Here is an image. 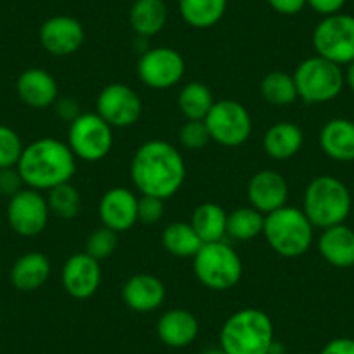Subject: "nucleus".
I'll return each mask as SVG.
<instances>
[{
    "instance_id": "3",
    "label": "nucleus",
    "mask_w": 354,
    "mask_h": 354,
    "mask_svg": "<svg viewBox=\"0 0 354 354\" xmlns=\"http://www.w3.org/2000/svg\"><path fill=\"white\" fill-rule=\"evenodd\" d=\"M219 340L227 354H271L274 346L273 319L257 308L240 309L224 322Z\"/></svg>"
},
{
    "instance_id": "19",
    "label": "nucleus",
    "mask_w": 354,
    "mask_h": 354,
    "mask_svg": "<svg viewBox=\"0 0 354 354\" xmlns=\"http://www.w3.org/2000/svg\"><path fill=\"white\" fill-rule=\"evenodd\" d=\"M122 299L132 311L151 313L165 301V285L155 274H134L125 281L122 288Z\"/></svg>"
},
{
    "instance_id": "38",
    "label": "nucleus",
    "mask_w": 354,
    "mask_h": 354,
    "mask_svg": "<svg viewBox=\"0 0 354 354\" xmlns=\"http://www.w3.org/2000/svg\"><path fill=\"white\" fill-rule=\"evenodd\" d=\"M54 106H56L57 117H59L63 122H68V124H71L75 118H78L82 115L78 101L73 100V97H70V96L57 97V101L54 103Z\"/></svg>"
},
{
    "instance_id": "18",
    "label": "nucleus",
    "mask_w": 354,
    "mask_h": 354,
    "mask_svg": "<svg viewBox=\"0 0 354 354\" xmlns=\"http://www.w3.org/2000/svg\"><path fill=\"white\" fill-rule=\"evenodd\" d=\"M16 93L26 106L33 110H46L57 101L59 87L49 71L42 68H28L18 77Z\"/></svg>"
},
{
    "instance_id": "27",
    "label": "nucleus",
    "mask_w": 354,
    "mask_h": 354,
    "mask_svg": "<svg viewBox=\"0 0 354 354\" xmlns=\"http://www.w3.org/2000/svg\"><path fill=\"white\" fill-rule=\"evenodd\" d=\"M227 9V0H179V12L186 25L196 30L216 26Z\"/></svg>"
},
{
    "instance_id": "22",
    "label": "nucleus",
    "mask_w": 354,
    "mask_h": 354,
    "mask_svg": "<svg viewBox=\"0 0 354 354\" xmlns=\"http://www.w3.org/2000/svg\"><path fill=\"white\" fill-rule=\"evenodd\" d=\"M319 148L335 162H354V122L332 118L319 131Z\"/></svg>"
},
{
    "instance_id": "42",
    "label": "nucleus",
    "mask_w": 354,
    "mask_h": 354,
    "mask_svg": "<svg viewBox=\"0 0 354 354\" xmlns=\"http://www.w3.org/2000/svg\"><path fill=\"white\" fill-rule=\"evenodd\" d=\"M344 80H346V84L349 85V88L354 93V59L351 61L349 64H347V70H346V75H344Z\"/></svg>"
},
{
    "instance_id": "13",
    "label": "nucleus",
    "mask_w": 354,
    "mask_h": 354,
    "mask_svg": "<svg viewBox=\"0 0 354 354\" xmlns=\"http://www.w3.org/2000/svg\"><path fill=\"white\" fill-rule=\"evenodd\" d=\"M50 210L47 198L40 192L25 188L9 198L8 221L15 233L23 238H33L44 233L49 224Z\"/></svg>"
},
{
    "instance_id": "16",
    "label": "nucleus",
    "mask_w": 354,
    "mask_h": 354,
    "mask_svg": "<svg viewBox=\"0 0 354 354\" xmlns=\"http://www.w3.org/2000/svg\"><path fill=\"white\" fill-rule=\"evenodd\" d=\"M247 195L250 205L266 216L287 205L288 183L277 170H259L248 181Z\"/></svg>"
},
{
    "instance_id": "17",
    "label": "nucleus",
    "mask_w": 354,
    "mask_h": 354,
    "mask_svg": "<svg viewBox=\"0 0 354 354\" xmlns=\"http://www.w3.org/2000/svg\"><path fill=\"white\" fill-rule=\"evenodd\" d=\"M138 196L127 188H111L100 202L101 224L115 233L129 231L138 223Z\"/></svg>"
},
{
    "instance_id": "39",
    "label": "nucleus",
    "mask_w": 354,
    "mask_h": 354,
    "mask_svg": "<svg viewBox=\"0 0 354 354\" xmlns=\"http://www.w3.org/2000/svg\"><path fill=\"white\" fill-rule=\"evenodd\" d=\"M274 12L283 16H295L308 6V0H268Z\"/></svg>"
},
{
    "instance_id": "41",
    "label": "nucleus",
    "mask_w": 354,
    "mask_h": 354,
    "mask_svg": "<svg viewBox=\"0 0 354 354\" xmlns=\"http://www.w3.org/2000/svg\"><path fill=\"white\" fill-rule=\"evenodd\" d=\"M319 354H354V339L339 337V339L330 340Z\"/></svg>"
},
{
    "instance_id": "30",
    "label": "nucleus",
    "mask_w": 354,
    "mask_h": 354,
    "mask_svg": "<svg viewBox=\"0 0 354 354\" xmlns=\"http://www.w3.org/2000/svg\"><path fill=\"white\" fill-rule=\"evenodd\" d=\"M264 230V214L254 207H240L227 214L226 234L233 240L248 241L262 234Z\"/></svg>"
},
{
    "instance_id": "15",
    "label": "nucleus",
    "mask_w": 354,
    "mask_h": 354,
    "mask_svg": "<svg viewBox=\"0 0 354 354\" xmlns=\"http://www.w3.org/2000/svg\"><path fill=\"white\" fill-rule=\"evenodd\" d=\"M39 40L50 56L66 57L84 46L85 30L73 16H53L40 26Z\"/></svg>"
},
{
    "instance_id": "32",
    "label": "nucleus",
    "mask_w": 354,
    "mask_h": 354,
    "mask_svg": "<svg viewBox=\"0 0 354 354\" xmlns=\"http://www.w3.org/2000/svg\"><path fill=\"white\" fill-rule=\"evenodd\" d=\"M46 198L50 214H54L57 219L73 221L80 214V193L71 183H64V185L49 189Z\"/></svg>"
},
{
    "instance_id": "8",
    "label": "nucleus",
    "mask_w": 354,
    "mask_h": 354,
    "mask_svg": "<svg viewBox=\"0 0 354 354\" xmlns=\"http://www.w3.org/2000/svg\"><path fill=\"white\" fill-rule=\"evenodd\" d=\"M68 146L84 162H100L113 148V127L97 113H82L68 129Z\"/></svg>"
},
{
    "instance_id": "29",
    "label": "nucleus",
    "mask_w": 354,
    "mask_h": 354,
    "mask_svg": "<svg viewBox=\"0 0 354 354\" xmlns=\"http://www.w3.org/2000/svg\"><path fill=\"white\" fill-rule=\"evenodd\" d=\"M214 103L212 91L202 82H189L177 96V106L186 120H205Z\"/></svg>"
},
{
    "instance_id": "7",
    "label": "nucleus",
    "mask_w": 354,
    "mask_h": 354,
    "mask_svg": "<svg viewBox=\"0 0 354 354\" xmlns=\"http://www.w3.org/2000/svg\"><path fill=\"white\" fill-rule=\"evenodd\" d=\"M294 80L299 97L309 104L333 101L342 93L346 84L342 68L318 54L299 63L294 71Z\"/></svg>"
},
{
    "instance_id": "4",
    "label": "nucleus",
    "mask_w": 354,
    "mask_h": 354,
    "mask_svg": "<svg viewBox=\"0 0 354 354\" xmlns=\"http://www.w3.org/2000/svg\"><path fill=\"white\" fill-rule=\"evenodd\" d=\"M353 198L340 179L318 176L308 185L302 200V212L319 230L344 224L351 214Z\"/></svg>"
},
{
    "instance_id": "26",
    "label": "nucleus",
    "mask_w": 354,
    "mask_h": 354,
    "mask_svg": "<svg viewBox=\"0 0 354 354\" xmlns=\"http://www.w3.org/2000/svg\"><path fill=\"white\" fill-rule=\"evenodd\" d=\"M189 224L203 243L223 241V238L226 236L227 212L214 202L200 203L193 212Z\"/></svg>"
},
{
    "instance_id": "2",
    "label": "nucleus",
    "mask_w": 354,
    "mask_h": 354,
    "mask_svg": "<svg viewBox=\"0 0 354 354\" xmlns=\"http://www.w3.org/2000/svg\"><path fill=\"white\" fill-rule=\"evenodd\" d=\"M16 167L26 188L49 192L71 181L77 170V156L66 142L54 138H42L25 146Z\"/></svg>"
},
{
    "instance_id": "10",
    "label": "nucleus",
    "mask_w": 354,
    "mask_h": 354,
    "mask_svg": "<svg viewBox=\"0 0 354 354\" xmlns=\"http://www.w3.org/2000/svg\"><path fill=\"white\" fill-rule=\"evenodd\" d=\"M210 139L226 148H236L248 141L252 134V117L247 108L233 100L214 103L205 117Z\"/></svg>"
},
{
    "instance_id": "34",
    "label": "nucleus",
    "mask_w": 354,
    "mask_h": 354,
    "mask_svg": "<svg viewBox=\"0 0 354 354\" xmlns=\"http://www.w3.org/2000/svg\"><path fill=\"white\" fill-rule=\"evenodd\" d=\"M23 149L25 146L18 132L8 125H0V169L18 165Z\"/></svg>"
},
{
    "instance_id": "6",
    "label": "nucleus",
    "mask_w": 354,
    "mask_h": 354,
    "mask_svg": "<svg viewBox=\"0 0 354 354\" xmlns=\"http://www.w3.org/2000/svg\"><path fill=\"white\" fill-rule=\"evenodd\" d=\"M193 271L203 287L226 292L236 287L243 274V264L233 247L224 241L203 243L193 257Z\"/></svg>"
},
{
    "instance_id": "1",
    "label": "nucleus",
    "mask_w": 354,
    "mask_h": 354,
    "mask_svg": "<svg viewBox=\"0 0 354 354\" xmlns=\"http://www.w3.org/2000/svg\"><path fill=\"white\" fill-rule=\"evenodd\" d=\"M131 179L141 195L167 200L185 185V158L176 146L163 139L146 141L132 156Z\"/></svg>"
},
{
    "instance_id": "14",
    "label": "nucleus",
    "mask_w": 354,
    "mask_h": 354,
    "mask_svg": "<svg viewBox=\"0 0 354 354\" xmlns=\"http://www.w3.org/2000/svg\"><path fill=\"white\" fill-rule=\"evenodd\" d=\"M101 264L87 252L70 255L61 270V283L70 297L84 301L93 297L101 285Z\"/></svg>"
},
{
    "instance_id": "11",
    "label": "nucleus",
    "mask_w": 354,
    "mask_h": 354,
    "mask_svg": "<svg viewBox=\"0 0 354 354\" xmlns=\"http://www.w3.org/2000/svg\"><path fill=\"white\" fill-rule=\"evenodd\" d=\"M185 73V57L172 47H148L139 56L138 77L149 88L163 91L174 87Z\"/></svg>"
},
{
    "instance_id": "21",
    "label": "nucleus",
    "mask_w": 354,
    "mask_h": 354,
    "mask_svg": "<svg viewBox=\"0 0 354 354\" xmlns=\"http://www.w3.org/2000/svg\"><path fill=\"white\" fill-rule=\"evenodd\" d=\"M318 250L322 257L333 268L354 266V231L346 224L326 227L318 238Z\"/></svg>"
},
{
    "instance_id": "23",
    "label": "nucleus",
    "mask_w": 354,
    "mask_h": 354,
    "mask_svg": "<svg viewBox=\"0 0 354 354\" xmlns=\"http://www.w3.org/2000/svg\"><path fill=\"white\" fill-rule=\"evenodd\" d=\"M50 277V261L42 252H28L16 259L11 270V283L19 292H35Z\"/></svg>"
},
{
    "instance_id": "36",
    "label": "nucleus",
    "mask_w": 354,
    "mask_h": 354,
    "mask_svg": "<svg viewBox=\"0 0 354 354\" xmlns=\"http://www.w3.org/2000/svg\"><path fill=\"white\" fill-rule=\"evenodd\" d=\"M165 214V200L158 196L141 195L138 200V223L156 224Z\"/></svg>"
},
{
    "instance_id": "12",
    "label": "nucleus",
    "mask_w": 354,
    "mask_h": 354,
    "mask_svg": "<svg viewBox=\"0 0 354 354\" xmlns=\"http://www.w3.org/2000/svg\"><path fill=\"white\" fill-rule=\"evenodd\" d=\"M96 113L113 129H127L138 124L142 113V101L129 85L113 82L100 93Z\"/></svg>"
},
{
    "instance_id": "25",
    "label": "nucleus",
    "mask_w": 354,
    "mask_h": 354,
    "mask_svg": "<svg viewBox=\"0 0 354 354\" xmlns=\"http://www.w3.org/2000/svg\"><path fill=\"white\" fill-rule=\"evenodd\" d=\"M264 151L273 160H288L301 151L304 132L294 122H278L264 134Z\"/></svg>"
},
{
    "instance_id": "33",
    "label": "nucleus",
    "mask_w": 354,
    "mask_h": 354,
    "mask_svg": "<svg viewBox=\"0 0 354 354\" xmlns=\"http://www.w3.org/2000/svg\"><path fill=\"white\" fill-rule=\"evenodd\" d=\"M117 245L118 233L101 226L100 230L93 231V233L88 234L87 241H85V252H87L91 257L97 259V261H103V259H108L113 254Z\"/></svg>"
},
{
    "instance_id": "28",
    "label": "nucleus",
    "mask_w": 354,
    "mask_h": 354,
    "mask_svg": "<svg viewBox=\"0 0 354 354\" xmlns=\"http://www.w3.org/2000/svg\"><path fill=\"white\" fill-rule=\"evenodd\" d=\"M162 245L176 257H195L203 241L189 223H170L162 233Z\"/></svg>"
},
{
    "instance_id": "40",
    "label": "nucleus",
    "mask_w": 354,
    "mask_h": 354,
    "mask_svg": "<svg viewBox=\"0 0 354 354\" xmlns=\"http://www.w3.org/2000/svg\"><path fill=\"white\" fill-rule=\"evenodd\" d=\"M347 0H308V6L323 18L332 15H339Z\"/></svg>"
},
{
    "instance_id": "37",
    "label": "nucleus",
    "mask_w": 354,
    "mask_h": 354,
    "mask_svg": "<svg viewBox=\"0 0 354 354\" xmlns=\"http://www.w3.org/2000/svg\"><path fill=\"white\" fill-rule=\"evenodd\" d=\"M21 189H25V183H23V177L19 174L18 167L0 169V195L12 198Z\"/></svg>"
},
{
    "instance_id": "24",
    "label": "nucleus",
    "mask_w": 354,
    "mask_h": 354,
    "mask_svg": "<svg viewBox=\"0 0 354 354\" xmlns=\"http://www.w3.org/2000/svg\"><path fill=\"white\" fill-rule=\"evenodd\" d=\"M169 9L165 0H134L129 11V23L134 33L142 39L155 37L165 28Z\"/></svg>"
},
{
    "instance_id": "43",
    "label": "nucleus",
    "mask_w": 354,
    "mask_h": 354,
    "mask_svg": "<svg viewBox=\"0 0 354 354\" xmlns=\"http://www.w3.org/2000/svg\"><path fill=\"white\" fill-rule=\"evenodd\" d=\"M202 354H227V353L223 349V347H212V349L205 351V353H202Z\"/></svg>"
},
{
    "instance_id": "31",
    "label": "nucleus",
    "mask_w": 354,
    "mask_h": 354,
    "mask_svg": "<svg viewBox=\"0 0 354 354\" xmlns=\"http://www.w3.org/2000/svg\"><path fill=\"white\" fill-rule=\"evenodd\" d=\"M261 94L273 106H288L299 97L294 75L271 71L261 80Z\"/></svg>"
},
{
    "instance_id": "9",
    "label": "nucleus",
    "mask_w": 354,
    "mask_h": 354,
    "mask_svg": "<svg viewBox=\"0 0 354 354\" xmlns=\"http://www.w3.org/2000/svg\"><path fill=\"white\" fill-rule=\"evenodd\" d=\"M313 47L339 66L349 64L354 59V16L339 12L323 18L313 32Z\"/></svg>"
},
{
    "instance_id": "5",
    "label": "nucleus",
    "mask_w": 354,
    "mask_h": 354,
    "mask_svg": "<svg viewBox=\"0 0 354 354\" xmlns=\"http://www.w3.org/2000/svg\"><path fill=\"white\" fill-rule=\"evenodd\" d=\"M315 226L306 217L302 209L285 205L264 216L266 241L271 250L281 257H301L311 248Z\"/></svg>"
},
{
    "instance_id": "20",
    "label": "nucleus",
    "mask_w": 354,
    "mask_h": 354,
    "mask_svg": "<svg viewBox=\"0 0 354 354\" xmlns=\"http://www.w3.org/2000/svg\"><path fill=\"white\" fill-rule=\"evenodd\" d=\"M198 319L188 309H169L156 323L158 339L174 349L189 346L198 337Z\"/></svg>"
},
{
    "instance_id": "35",
    "label": "nucleus",
    "mask_w": 354,
    "mask_h": 354,
    "mask_svg": "<svg viewBox=\"0 0 354 354\" xmlns=\"http://www.w3.org/2000/svg\"><path fill=\"white\" fill-rule=\"evenodd\" d=\"M179 141L186 149L192 151H198V149L205 148L212 139H210L209 129H207L203 120H188L181 127L179 132Z\"/></svg>"
}]
</instances>
